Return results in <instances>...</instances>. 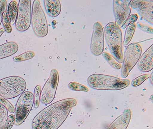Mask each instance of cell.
I'll use <instances>...</instances> for the list:
<instances>
[{"mask_svg":"<svg viewBox=\"0 0 153 129\" xmlns=\"http://www.w3.org/2000/svg\"><path fill=\"white\" fill-rule=\"evenodd\" d=\"M76 100L68 98L55 102L39 112L33 119V129H58L76 105Z\"/></svg>","mask_w":153,"mask_h":129,"instance_id":"cell-1","label":"cell"},{"mask_svg":"<svg viewBox=\"0 0 153 129\" xmlns=\"http://www.w3.org/2000/svg\"><path fill=\"white\" fill-rule=\"evenodd\" d=\"M87 81L89 87L97 90H120L127 87L130 83L128 79L102 74H92Z\"/></svg>","mask_w":153,"mask_h":129,"instance_id":"cell-2","label":"cell"},{"mask_svg":"<svg viewBox=\"0 0 153 129\" xmlns=\"http://www.w3.org/2000/svg\"><path fill=\"white\" fill-rule=\"evenodd\" d=\"M105 38L108 48L113 57L120 63L123 62L122 33L120 28L114 22H109L104 29Z\"/></svg>","mask_w":153,"mask_h":129,"instance_id":"cell-3","label":"cell"},{"mask_svg":"<svg viewBox=\"0 0 153 129\" xmlns=\"http://www.w3.org/2000/svg\"><path fill=\"white\" fill-rule=\"evenodd\" d=\"M27 87L25 80L18 76L0 79V99L15 98L25 92Z\"/></svg>","mask_w":153,"mask_h":129,"instance_id":"cell-4","label":"cell"},{"mask_svg":"<svg viewBox=\"0 0 153 129\" xmlns=\"http://www.w3.org/2000/svg\"><path fill=\"white\" fill-rule=\"evenodd\" d=\"M31 23L35 34L38 37H44L48 34V26L46 16L39 0H35L33 1Z\"/></svg>","mask_w":153,"mask_h":129,"instance_id":"cell-5","label":"cell"},{"mask_svg":"<svg viewBox=\"0 0 153 129\" xmlns=\"http://www.w3.org/2000/svg\"><path fill=\"white\" fill-rule=\"evenodd\" d=\"M142 53V48L140 44L131 43L125 49L121 66V75L123 79L128 76L130 72L138 62Z\"/></svg>","mask_w":153,"mask_h":129,"instance_id":"cell-6","label":"cell"},{"mask_svg":"<svg viewBox=\"0 0 153 129\" xmlns=\"http://www.w3.org/2000/svg\"><path fill=\"white\" fill-rule=\"evenodd\" d=\"M34 105V96L32 92L26 91L19 98L15 109V125L22 124L30 113Z\"/></svg>","mask_w":153,"mask_h":129,"instance_id":"cell-7","label":"cell"},{"mask_svg":"<svg viewBox=\"0 0 153 129\" xmlns=\"http://www.w3.org/2000/svg\"><path fill=\"white\" fill-rule=\"evenodd\" d=\"M32 10L31 1L20 0L18 4V11L15 26L20 32L26 31L31 24Z\"/></svg>","mask_w":153,"mask_h":129,"instance_id":"cell-8","label":"cell"},{"mask_svg":"<svg viewBox=\"0 0 153 129\" xmlns=\"http://www.w3.org/2000/svg\"><path fill=\"white\" fill-rule=\"evenodd\" d=\"M59 82V74L56 69L51 71L49 79L41 90L40 101L43 104H51L55 98Z\"/></svg>","mask_w":153,"mask_h":129,"instance_id":"cell-9","label":"cell"},{"mask_svg":"<svg viewBox=\"0 0 153 129\" xmlns=\"http://www.w3.org/2000/svg\"><path fill=\"white\" fill-rule=\"evenodd\" d=\"M104 49V34L102 24L97 22L94 25L90 44L91 53L95 56L102 54Z\"/></svg>","mask_w":153,"mask_h":129,"instance_id":"cell-10","label":"cell"},{"mask_svg":"<svg viewBox=\"0 0 153 129\" xmlns=\"http://www.w3.org/2000/svg\"><path fill=\"white\" fill-rule=\"evenodd\" d=\"M131 1H113V12L115 24L121 27L128 19L131 10Z\"/></svg>","mask_w":153,"mask_h":129,"instance_id":"cell-11","label":"cell"},{"mask_svg":"<svg viewBox=\"0 0 153 129\" xmlns=\"http://www.w3.org/2000/svg\"><path fill=\"white\" fill-rule=\"evenodd\" d=\"M131 8L136 10L143 19L151 25L153 24V1H131Z\"/></svg>","mask_w":153,"mask_h":129,"instance_id":"cell-12","label":"cell"},{"mask_svg":"<svg viewBox=\"0 0 153 129\" xmlns=\"http://www.w3.org/2000/svg\"><path fill=\"white\" fill-rule=\"evenodd\" d=\"M153 46L149 47L140 58L138 62L139 70L142 72H148L153 69Z\"/></svg>","mask_w":153,"mask_h":129,"instance_id":"cell-13","label":"cell"},{"mask_svg":"<svg viewBox=\"0 0 153 129\" xmlns=\"http://www.w3.org/2000/svg\"><path fill=\"white\" fill-rule=\"evenodd\" d=\"M131 110L126 108L106 129H127L131 119Z\"/></svg>","mask_w":153,"mask_h":129,"instance_id":"cell-14","label":"cell"},{"mask_svg":"<svg viewBox=\"0 0 153 129\" xmlns=\"http://www.w3.org/2000/svg\"><path fill=\"white\" fill-rule=\"evenodd\" d=\"M45 10L49 16L51 17H57L61 11V4L59 0H44Z\"/></svg>","mask_w":153,"mask_h":129,"instance_id":"cell-15","label":"cell"},{"mask_svg":"<svg viewBox=\"0 0 153 129\" xmlns=\"http://www.w3.org/2000/svg\"><path fill=\"white\" fill-rule=\"evenodd\" d=\"M18 50V45L15 42H9L0 45V60L11 56Z\"/></svg>","mask_w":153,"mask_h":129,"instance_id":"cell-16","label":"cell"},{"mask_svg":"<svg viewBox=\"0 0 153 129\" xmlns=\"http://www.w3.org/2000/svg\"><path fill=\"white\" fill-rule=\"evenodd\" d=\"M7 7V14L8 19L11 25H14L16 23L18 11V4L16 1H11Z\"/></svg>","mask_w":153,"mask_h":129,"instance_id":"cell-17","label":"cell"},{"mask_svg":"<svg viewBox=\"0 0 153 129\" xmlns=\"http://www.w3.org/2000/svg\"><path fill=\"white\" fill-rule=\"evenodd\" d=\"M8 116L7 108L0 103V129H7Z\"/></svg>","mask_w":153,"mask_h":129,"instance_id":"cell-18","label":"cell"},{"mask_svg":"<svg viewBox=\"0 0 153 129\" xmlns=\"http://www.w3.org/2000/svg\"><path fill=\"white\" fill-rule=\"evenodd\" d=\"M136 25L135 23L131 24L127 27L124 36L123 44L127 45L132 39L134 32L136 30Z\"/></svg>","mask_w":153,"mask_h":129,"instance_id":"cell-19","label":"cell"},{"mask_svg":"<svg viewBox=\"0 0 153 129\" xmlns=\"http://www.w3.org/2000/svg\"><path fill=\"white\" fill-rule=\"evenodd\" d=\"M102 56L109 64L115 70H120L121 68V64L118 62L111 55L107 52H103Z\"/></svg>","mask_w":153,"mask_h":129,"instance_id":"cell-20","label":"cell"},{"mask_svg":"<svg viewBox=\"0 0 153 129\" xmlns=\"http://www.w3.org/2000/svg\"><path fill=\"white\" fill-rule=\"evenodd\" d=\"M34 56V52L33 51H27L18 56H15L13 58V60L14 62H22L23 61L30 60L33 58Z\"/></svg>","mask_w":153,"mask_h":129,"instance_id":"cell-21","label":"cell"},{"mask_svg":"<svg viewBox=\"0 0 153 129\" xmlns=\"http://www.w3.org/2000/svg\"><path fill=\"white\" fill-rule=\"evenodd\" d=\"M70 89L74 91L88 92L89 90L88 88L82 84L76 82H71L68 84Z\"/></svg>","mask_w":153,"mask_h":129,"instance_id":"cell-22","label":"cell"},{"mask_svg":"<svg viewBox=\"0 0 153 129\" xmlns=\"http://www.w3.org/2000/svg\"><path fill=\"white\" fill-rule=\"evenodd\" d=\"M41 87L40 85H37L35 88L34 92V106L35 108L39 107L40 105V97H41Z\"/></svg>","mask_w":153,"mask_h":129,"instance_id":"cell-23","label":"cell"},{"mask_svg":"<svg viewBox=\"0 0 153 129\" xmlns=\"http://www.w3.org/2000/svg\"><path fill=\"white\" fill-rule=\"evenodd\" d=\"M149 74H145L139 76L132 81L131 82V86L133 87H138L142 84L146 80L149 78Z\"/></svg>","mask_w":153,"mask_h":129,"instance_id":"cell-24","label":"cell"},{"mask_svg":"<svg viewBox=\"0 0 153 129\" xmlns=\"http://www.w3.org/2000/svg\"><path fill=\"white\" fill-rule=\"evenodd\" d=\"M2 23L3 24L5 31L7 33H11L12 30V27L8 19L6 11H5L2 15Z\"/></svg>","mask_w":153,"mask_h":129,"instance_id":"cell-25","label":"cell"},{"mask_svg":"<svg viewBox=\"0 0 153 129\" xmlns=\"http://www.w3.org/2000/svg\"><path fill=\"white\" fill-rule=\"evenodd\" d=\"M138 16L137 14H136V13L132 14V15L129 16L128 19L126 20V21L122 26L121 28H126L129 25L135 23L137 21V20L138 19Z\"/></svg>","mask_w":153,"mask_h":129,"instance_id":"cell-26","label":"cell"},{"mask_svg":"<svg viewBox=\"0 0 153 129\" xmlns=\"http://www.w3.org/2000/svg\"><path fill=\"white\" fill-rule=\"evenodd\" d=\"M0 103L3 105L10 113H15V108L13 106V105L7 99H0Z\"/></svg>","mask_w":153,"mask_h":129,"instance_id":"cell-27","label":"cell"},{"mask_svg":"<svg viewBox=\"0 0 153 129\" xmlns=\"http://www.w3.org/2000/svg\"><path fill=\"white\" fill-rule=\"evenodd\" d=\"M7 6V3L6 0L0 1V26L2 23V15L6 11Z\"/></svg>","mask_w":153,"mask_h":129,"instance_id":"cell-28","label":"cell"},{"mask_svg":"<svg viewBox=\"0 0 153 129\" xmlns=\"http://www.w3.org/2000/svg\"><path fill=\"white\" fill-rule=\"evenodd\" d=\"M137 26L142 31H145V32H146L149 34H153V27H152L142 24L140 22H138L137 23Z\"/></svg>","mask_w":153,"mask_h":129,"instance_id":"cell-29","label":"cell"},{"mask_svg":"<svg viewBox=\"0 0 153 129\" xmlns=\"http://www.w3.org/2000/svg\"><path fill=\"white\" fill-rule=\"evenodd\" d=\"M16 117L14 114H10L8 116V118L7 125V129H11L13 127L15 122Z\"/></svg>","mask_w":153,"mask_h":129,"instance_id":"cell-30","label":"cell"},{"mask_svg":"<svg viewBox=\"0 0 153 129\" xmlns=\"http://www.w3.org/2000/svg\"><path fill=\"white\" fill-rule=\"evenodd\" d=\"M149 81H150V83H151V85H153V73H151V75H150V76H149Z\"/></svg>","mask_w":153,"mask_h":129,"instance_id":"cell-31","label":"cell"},{"mask_svg":"<svg viewBox=\"0 0 153 129\" xmlns=\"http://www.w3.org/2000/svg\"><path fill=\"white\" fill-rule=\"evenodd\" d=\"M5 31V29H4V28L0 29V37L2 36V34H3V33H4Z\"/></svg>","mask_w":153,"mask_h":129,"instance_id":"cell-32","label":"cell"}]
</instances>
